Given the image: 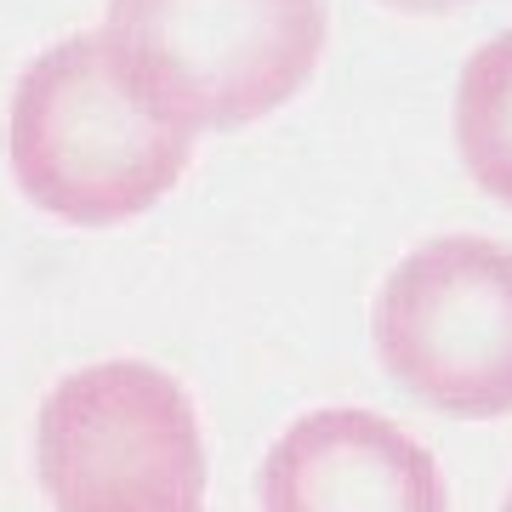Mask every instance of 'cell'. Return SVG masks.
Masks as SVG:
<instances>
[{"label":"cell","mask_w":512,"mask_h":512,"mask_svg":"<svg viewBox=\"0 0 512 512\" xmlns=\"http://www.w3.org/2000/svg\"><path fill=\"white\" fill-rule=\"evenodd\" d=\"M97 40L160 126L234 131L308 86L325 52V0H109Z\"/></svg>","instance_id":"6da1fadb"},{"label":"cell","mask_w":512,"mask_h":512,"mask_svg":"<svg viewBox=\"0 0 512 512\" xmlns=\"http://www.w3.org/2000/svg\"><path fill=\"white\" fill-rule=\"evenodd\" d=\"M188 165V137L114 80L103 40L69 35L12 92V177L74 228H114L160 205Z\"/></svg>","instance_id":"7a4b0ae2"},{"label":"cell","mask_w":512,"mask_h":512,"mask_svg":"<svg viewBox=\"0 0 512 512\" xmlns=\"http://www.w3.org/2000/svg\"><path fill=\"white\" fill-rule=\"evenodd\" d=\"M52 512H200L205 450L188 393L143 359H109L46 393L35 427Z\"/></svg>","instance_id":"3957f363"},{"label":"cell","mask_w":512,"mask_h":512,"mask_svg":"<svg viewBox=\"0 0 512 512\" xmlns=\"http://www.w3.org/2000/svg\"><path fill=\"white\" fill-rule=\"evenodd\" d=\"M387 376L444 416L512 410V251L478 234L427 239L376 296Z\"/></svg>","instance_id":"277c9868"},{"label":"cell","mask_w":512,"mask_h":512,"mask_svg":"<svg viewBox=\"0 0 512 512\" xmlns=\"http://www.w3.org/2000/svg\"><path fill=\"white\" fill-rule=\"evenodd\" d=\"M262 512H450L433 456L376 410H313L262 461Z\"/></svg>","instance_id":"5b68a950"},{"label":"cell","mask_w":512,"mask_h":512,"mask_svg":"<svg viewBox=\"0 0 512 512\" xmlns=\"http://www.w3.org/2000/svg\"><path fill=\"white\" fill-rule=\"evenodd\" d=\"M456 148L473 183L512 205V29L484 40L456 86Z\"/></svg>","instance_id":"8992f818"},{"label":"cell","mask_w":512,"mask_h":512,"mask_svg":"<svg viewBox=\"0 0 512 512\" xmlns=\"http://www.w3.org/2000/svg\"><path fill=\"white\" fill-rule=\"evenodd\" d=\"M382 6H393V12H416V18H427V12H450V6H467V0H382Z\"/></svg>","instance_id":"52a82bcc"},{"label":"cell","mask_w":512,"mask_h":512,"mask_svg":"<svg viewBox=\"0 0 512 512\" xmlns=\"http://www.w3.org/2000/svg\"><path fill=\"white\" fill-rule=\"evenodd\" d=\"M501 512H512V495H507V507H501Z\"/></svg>","instance_id":"ba28073f"}]
</instances>
